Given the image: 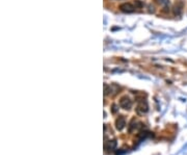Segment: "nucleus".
Wrapping results in <instances>:
<instances>
[{
  "label": "nucleus",
  "instance_id": "nucleus-1",
  "mask_svg": "<svg viewBox=\"0 0 187 155\" xmlns=\"http://www.w3.org/2000/svg\"><path fill=\"white\" fill-rule=\"evenodd\" d=\"M120 106L122 108H124V110H129V108L132 106V102H131V100L129 99V97H127V96L122 97L120 100Z\"/></svg>",
  "mask_w": 187,
  "mask_h": 155
},
{
  "label": "nucleus",
  "instance_id": "nucleus-2",
  "mask_svg": "<svg viewBox=\"0 0 187 155\" xmlns=\"http://www.w3.org/2000/svg\"><path fill=\"white\" fill-rule=\"evenodd\" d=\"M135 8L136 7L133 6L131 3H123L120 5V10L123 11V13H127V14L133 13V11H135Z\"/></svg>",
  "mask_w": 187,
  "mask_h": 155
},
{
  "label": "nucleus",
  "instance_id": "nucleus-3",
  "mask_svg": "<svg viewBox=\"0 0 187 155\" xmlns=\"http://www.w3.org/2000/svg\"><path fill=\"white\" fill-rule=\"evenodd\" d=\"M136 111L138 114H146L147 111H148V104H147V102L143 101V100L139 101V103H138V105H137Z\"/></svg>",
  "mask_w": 187,
  "mask_h": 155
},
{
  "label": "nucleus",
  "instance_id": "nucleus-4",
  "mask_svg": "<svg viewBox=\"0 0 187 155\" xmlns=\"http://www.w3.org/2000/svg\"><path fill=\"white\" fill-rule=\"evenodd\" d=\"M182 11H183V2L179 1V2H177L174 6V14L176 16H181Z\"/></svg>",
  "mask_w": 187,
  "mask_h": 155
},
{
  "label": "nucleus",
  "instance_id": "nucleus-5",
  "mask_svg": "<svg viewBox=\"0 0 187 155\" xmlns=\"http://www.w3.org/2000/svg\"><path fill=\"white\" fill-rule=\"evenodd\" d=\"M125 125H126V121H125V118L124 117H118L115 121V126H117L118 130H122L124 129Z\"/></svg>",
  "mask_w": 187,
  "mask_h": 155
},
{
  "label": "nucleus",
  "instance_id": "nucleus-6",
  "mask_svg": "<svg viewBox=\"0 0 187 155\" xmlns=\"http://www.w3.org/2000/svg\"><path fill=\"white\" fill-rule=\"evenodd\" d=\"M159 4H162L164 5V8H168V5L169 4V1L168 0H156Z\"/></svg>",
  "mask_w": 187,
  "mask_h": 155
},
{
  "label": "nucleus",
  "instance_id": "nucleus-7",
  "mask_svg": "<svg viewBox=\"0 0 187 155\" xmlns=\"http://www.w3.org/2000/svg\"><path fill=\"white\" fill-rule=\"evenodd\" d=\"M134 3H135V6H137L138 8L143 6V3H141V2L139 1V0H135V1H134Z\"/></svg>",
  "mask_w": 187,
  "mask_h": 155
}]
</instances>
